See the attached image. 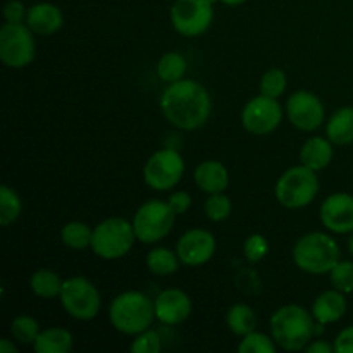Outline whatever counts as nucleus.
Wrapping results in <instances>:
<instances>
[{
    "label": "nucleus",
    "instance_id": "16",
    "mask_svg": "<svg viewBox=\"0 0 353 353\" xmlns=\"http://www.w3.org/2000/svg\"><path fill=\"white\" fill-rule=\"evenodd\" d=\"M155 317L165 326H178L192 314V300L183 290L169 288L154 300Z\"/></svg>",
    "mask_w": 353,
    "mask_h": 353
},
{
    "label": "nucleus",
    "instance_id": "15",
    "mask_svg": "<svg viewBox=\"0 0 353 353\" xmlns=\"http://www.w3.org/2000/svg\"><path fill=\"white\" fill-rule=\"evenodd\" d=\"M321 223L331 233L345 234L353 231V196L333 193L321 205Z\"/></svg>",
    "mask_w": 353,
    "mask_h": 353
},
{
    "label": "nucleus",
    "instance_id": "5",
    "mask_svg": "<svg viewBox=\"0 0 353 353\" xmlns=\"http://www.w3.org/2000/svg\"><path fill=\"white\" fill-rule=\"evenodd\" d=\"M274 193L278 202L286 209H303L310 205L319 193V179L316 171L307 165H295L279 176Z\"/></svg>",
    "mask_w": 353,
    "mask_h": 353
},
{
    "label": "nucleus",
    "instance_id": "11",
    "mask_svg": "<svg viewBox=\"0 0 353 353\" xmlns=\"http://www.w3.org/2000/svg\"><path fill=\"white\" fill-rule=\"evenodd\" d=\"M183 172H185V161L179 152L172 148H162L150 155L147 161L143 168V179L152 190L168 192L181 181Z\"/></svg>",
    "mask_w": 353,
    "mask_h": 353
},
{
    "label": "nucleus",
    "instance_id": "23",
    "mask_svg": "<svg viewBox=\"0 0 353 353\" xmlns=\"http://www.w3.org/2000/svg\"><path fill=\"white\" fill-rule=\"evenodd\" d=\"M62 285H64V281L61 279V276L52 271V269H40V271H37L31 276L30 281L31 292L45 300L61 296Z\"/></svg>",
    "mask_w": 353,
    "mask_h": 353
},
{
    "label": "nucleus",
    "instance_id": "21",
    "mask_svg": "<svg viewBox=\"0 0 353 353\" xmlns=\"http://www.w3.org/2000/svg\"><path fill=\"white\" fill-rule=\"evenodd\" d=\"M326 134L333 145L347 147L353 143V107H341L331 116Z\"/></svg>",
    "mask_w": 353,
    "mask_h": 353
},
{
    "label": "nucleus",
    "instance_id": "37",
    "mask_svg": "<svg viewBox=\"0 0 353 353\" xmlns=\"http://www.w3.org/2000/svg\"><path fill=\"white\" fill-rule=\"evenodd\" d=\"M169 205L172 207V210L176 212V216H181L192 205V196H190L188 192H174L171 196H169Z\"/></svg>",
    "mask_w": 353,
    "mask_h": 353
},
{
    "label": "nucleus",
    "instance_id": "40",
    "mask_svg": "<svg viewBox=\"0 0 353 353\" xmlns=\"http://www.w3.org/2000/svg\"><path fill=\"white\" fill-rule=\"evenodd\" d=\"M0 352H9V353H17V348L14 347V343H10L9 340L0 341Z\"/></svg>",
    "mask_w": 353,
    "mask_h": 353
},
{
    "label": "nucleus",
    "instance_id": "14",
    "mask_svg": "<svg viewBox=\"0 0 353 353\" xmlns=\"http://www.w3.org/2000/svg\"><path fill=\"white\" fill-rule=\"evenodd\" d=\"M176 254L185 265H203L216 254V238L202 228L190 230L179 238Z\"/></svg>",
    "mask_w": 353,
    "mask_h": 353
},
{
    "label": "nucleus",
    "instance_id": "19",
    "mask_svg": "<svg viewBox=\"0 0 353 353\" xmlns=\"http://www.w3.org/2000/svg\"><path fill=\"white\" fill-rule=\"evenodd\" d=\"M195 183L205 193H223L230 186L228 169L219 161H205L195 169Z\"/></svg>",
    "mask_w": 353,
    "mask_h": 353
},
{
    "label": "nucleus",
    "instance_id": "28",
    "mask_svg": "<svg viewBox=\"0 0 353 353\" xmlns=\"http://www.w3.org/2000/svg\"><path fill=\"white\" fill-rule=\"evenodd\" d=\"M21 210H23V203H21L19 195L10 186L3 185L0 188V224L9 226L16 223L21 216Z\"/></svg>",
    "mask_w": 353,
    "mask_h": 353
},
{
    "label": "nucleus",
    "instance_id": "12",
    "mask_svg": "<svg viewBox=\"0 0 353 353\" xmlns=\"http://www.w3.org/2000/svg\"><path fill=\"white\" fill-rule=\"evenodd\" d=\"M283 121V107L278 99L268 95H259L252 99L241 112V124L248 133L255 137H264L272 133Z\"/></svg>",
    "mask_w": 353,
    "mask_h": 353
},
{
    "label": "nucleus",
    "instance_id": "18",
    "mask_svg": "<svg viewBox=\"0 0 353 353\" xmlns=\"http://www.w3.org/2000/svg\"><path fill=\"white\" fill-rule=\"evenodd\" d=\"M347 307L348 303L345 293L338 292V290H327V292L321 293L314 302L312 316L317 323L326 326V324L338 323L347 314Z\"/></svg>",
    "mask_w": 353,
    "mask_h": 353
},
{
    "label": "nucleus",
    "instance_id": "3",
    "mask_svg": "<svg viewBox=\"0 0 353 353\" xmlns=\"http://www.w3.org/2000/svg\"><path fill=\"white\" fill-rule=\"evenodd\" d=\"M109 319L116 331L137 336L150 330L155 319V305L145 293L124 292L110 303Z\"/></svg>",
    "mask_w": 353,
    "mask_h": 353
},
{
    "label": "nucleus",
    "instance_id": "42",
    "mask_svg": "<svg viewBox=\"0 0 353 353\" xmlns=\"http://www.w3.org/2000/svg\"><path fill=\"white\" fill-rule=\"evenodd\" d=\"M348 252H350L353 257V231H352V236L348 238Z\"/></svg>",
    "mask_w": 353,
    "mask_h": 353
},
{
    "label": "nucleus",
    "instance_id": "8",
    "mask_svg": "<svg viewBox=\"0 0 353 353\" xmlns=\"http://www.w3.org/2000/svg\"><path fill=\"white\" fill-rule=\"evenodd\" d=\"M37 54L33 31L23 23H6L0 28V61L12 69H23Z\"/></svg>",
    "mask_w": 353,
    "mask_h": 353
},
{
    "label": "nucleus",
    "instance_id": "2",
    "mask_svg": "<svg viewBox=\"0 0 353 353\" xmlns=\"http://www.w3.org/2000/svg\"><path fill=\"white\" fill-rule=\"evenodd\" d=\"M269 326L272 340L286 352L305 350L316 334L314 316L300 305H285L278 309L272 314Z\"/></svg>",
    "mask_w": 353,
    "mask_h": 353
},
{
    "label": "nucleus",
    "instance_id": "29",
    "mask_svg": "<svg viewBox=\"0 0 353 353\" xmlns=\"http://www.w3.org/2000/svg\"><path fill=\"white\" fill-rule=\"evenodd\" d=\"M40 324L30 316H19L10 324V334L16 341L23 345H33L40 334Z\"/></svg>",
    "mask_w": 353,
    "mask_h": 353
},
{
    "label": "nucleus",
    "instance_id": "41",
    "mask_svg": "<svg viewBox=\"0 0 353 353\" xmlns=\"http://www.w3.org/2000/svg\"><path fill=\"white\" fill-rule=\"evenodd\" d=\"M219 2H223L224 6H241L243 2H247V0H219Z\"/></svg>",
    "mask_w": 353,
    "mask_h": 353
},
{
    "label": "nucleus",
    "instance_id": "27",
    "mask_svg": "<svg viewBox=\"0 0 353 353\" xmlns=\"http://www.w3.org/2000/svg\"><path fill=\"white\" fill-rule=\"evenodd\" d=\"M92 228L85 223H79V221L68 223L61 231L62 243L72 250H85V248L92 247Z\"/></svg>",
    "mask_w": 353,
    "mask_h": 353
},
{
    "label": "nucleus",
    "instance_id": "36",
    "mask_svg": "<svg viewBox=\"0 0 353 353\" xmlns=\"http://www.w3.org/2000/svg\"><path fill=\"white\" fill-rule=\"evenodd\" d=\"M28 16V10L21 0H9L3 6V17L7 23H23Z\"/></svg>",
    "mask_w": 353,
    "mask_h": 353
},
{
    "label": "nucleus",
    "instance_id": "38",
    "mask_svg": "<svg viewBox=\"0 0 353 353\" xmlns=\"http://www.w3.org/2000/svg\"><path fill=\"white\" fill-rule=\"evenodd\" d=\"M334 352L353 353V326L345 327L334 340Z\"/></svg>",
    "mask_w": 353,
    "mask_h": 353
},
{
    "label": "nucleus",
    "instance_id": "4",
    "mask_svg": "<svg viewBox=\"0 0 353 353\" xmlns=\"http://www.w3.org/2000/svg\"><path fill=\"white\" fill-rule=\"evenodd\" d=\"M341 250L336 240L326 233H309L293 247V261L296 268L307 274H330L341 261Z\"/></svg>",
    "mask_w": 353,
    "mask_h": 353
},
{
    "label": "nucleus",
    "instance_id": "25",
    "mask_svg": "<svg viewBox=\"0 0 353 353\" xmlns=\"http://www.w3.org/2000/svg\"><path fill=\"white\" fill-rule=\"evenodd\" d=\"M179 262L181 261H179L178 254L164 247L152 248L147 254V268L155 276L174 274L179 268Z\"/></svg>",
    "mask_w": 353,
    "mask_h": 353
},
{
    "label": "nucleus",
    "instance_id": "34",
    "mask_svg": "<svg viewBox=\"0 0 353 353\" xmlns=\"http://www.w3.org/2000/svg\"><path fill=\"white\" fill-rule=\"evenodd\" d=\"M162 350V341L157 331L147 330L143 333L137 334V338L131 343L133 353H159Z\"/></svg>",
    "mask_w": 353,
    "mask_h": 353
},
{
    "label": "nucleus",
    "instance_id": "13",
    "mask_svg": "<svg viewBox=\"0 0 353 353\" xmlns=\"http://www.w3.org/2000/svg\"><path fill=\"white\" fill-rule=\"evenodd\" d=\"M286 116L296 130L316 131L324 123L326 110L319 97L307 90H299L286 102Z\"/></svg>",
    "mask_w": 353,
    "mask_h": 353
},
{
    "label": "nucleus",
    "instance_id": "33",
    "mask_svg": "<svg viewBox=\"0 0 353 353\" xmlns=\"http://www.w3.org/2000/svg\"><path fill=\"white\" fill-rule=\"evenodd\" d=\"M286 85H288V79H286L285 71H281V69H271V71H268L262 76L261 93L262 95L272 97V99H278V97H281L285 93Z\"/></svg>",
    "mask_w": 353,
    "mask_h": 353
},
{
    "label": "nucleus",
    "instance_id": "17",
    "mask_svg": "<svg viewBox=\"0 0 353 353\" xmlns=\"http://www.w3.org/2000/svg\"><path fill=\"white\" fill-rule=\"evenodd\" d=\"M26 24L34 34L40 37H50L57 33L64 24V14L57 6L50 2L34 3L28 9Z\"/></svg>",
    "mask_w": 353,
    "mask_h": 353
},
{
    "label": "nucleus",
    "instance_id": "7",
    "mask_svg": "<svg viewBox=\"0 0 353 353\" xmlns=\"http://www.w3.org/2000/svg\"><path fill=\"white\" fill-rule=\"evenodd\" d=\"M176 223V212L169 202L164 200H148L133 217V228L137 240L141 243H155L171 233Z\"/></svg>",
    "mask_w": 353,
    "mask_h": 353
},
{
    "label": "nucleus",
    "instance_id": "22",
    "mask_svg": "<svg viewBox=\"0 0 353 353\" xmlns=\"http://www.w3.org/2000/svg\"><path fill=\"white\" fill-rule=\"evenodd\" d=\"M33 348L37 353H68L72 350V334L62 327L40 331Z\"/></svg>",
    "mask_w": 353,
    "mask_h": 353
},
{
    "label": "nucleus",
    "instance_id": "20",
    "mask_svg": "<svg viewBox=\"0 0 353 353\" xmlns=\"http://www.w3.org/2000/svg\"><path fill=\"white\" fill-rule=\"evenodd\" d=\"M333 143L330 138L312 137L303 143L300 150V162L312 171H323L333 161Z\"/></svg>",
    "mask_w": 353,
    "mask_h": 353
},
{
    "label": "nucleus",
    "instance_id": "31",
    "mask_svg": "<svg viewBox=\"0 0 353 353\" xmlns=\"http://www.w3.org/2000/svg\"><path fill=\"white\" fill-rule=\"evenodd\" d=\"M240 353H274L276 352V341L272 336L269 338L268 334L257 333L252 331L247 336H243L240 347H238Z\"/></svg>",
    "mask_w": 353,
    "mask_h": 353
},
{
    "label": "nucleus",
    "instance_id": "9",
    "mask_svg": "<svg viewBox=\"0 0 353 353\" xmlns=\"http://www.w3.org/2000/svg\"><path fill=\"white\" fill-rule=\"evenodd\" d=\"M61 303L65 312L78 321H92L99 316L102 299L97 286L86 278L65 279L61 292Z\"/></svg>",
    "mask_w": 353,
    "mask_h": 353
},
{
    "label": "nucleus",
    "instance_id": "35",
    "mask_svg": "<svg viewBox=\"0 0 353 353\" xmlns=\"http://www.w3.org/2000/svg\"><path fill=\"white\" fill-rule=\"evenodd\" d=\"M269 252V243L262 234H252L245 240L243 243V255L248 262L255 264V262H261L262 259L268 255Z\"/></svg>",
    "mask_w": 353,
    "mask_h": 353
},
{
    "label": "nucleus",
    "instance_id": "30",
    "mask_svg": "<svg viewBox=\"0 0 353 353\" xmlns=\"http://www.w3.org/2000/svg\"><path fill=\"white\" fill-rule=\"evenodd\" d=\"M331 285L334 290L345 293H353V262L352 261H340L330 272Z\"/></svg>",
    "mask_w": 353,
    "mask_h": 353
},
{
    "label": "nucleus",
    "instance_id": "26",
    "mask_svg": "<svg viewBox=\"0 0 353 353\" xmlns=\"http://www.w3.org/2000/svg\"><path fill=\"white\" fill-rule=\"evenodd\" d=\"M186 68H188V62L178 52H168L161 57V61L157 62V76L164 83H176L179 79L185 78Z\"/></svg>",
    "mask_w": 353,
    "mask_h": 353
},
{
    "label": "nucleus",
    "instance_id": "24",
    "mask_svg": "<svg viewBox=\"0 0 353 353\" xmlns=\"http://www.w3.org/2000/svg\"><path fill=\"white\" fill-rule=\"evenodd\" d=\"M226 323L231 333L238 334V336H247L257 327V316L252 307L245 305V303H236L228 310Z\"/></svg>",
    "mask_w": 353,
    "mask_h": 353
},
{
    "label": "nucleus",
    "instance_id": "32",
    "mask_svg": "<svg viewBox=\"0 0 353 353\" xmlns=\"http://www.w3.org/2000/svg\"><path fill=\"white\" fill-rule=\"evenodd\" d=\"M231 210H233V203H231L230 196H226L224 193H212L205 202V214L214 223L226 221L231 216Z\"/></svg>",
    "mask_w": 353,
    "mask_h": 353
},
{
    "label": "nucleus",
    "instance_id": "1",
    "mask_svg": "<svg viewBox=\"0 0 353 353\" xmlns=\"http://www.w3.org/2000/svg\"><path fill=\"white\" fill-rule=\"evenodd\" d=\"M161 109L172 126L185 131L202 128L212 112L209 92L193 79L171 83L161 97Z\"/></svg>",
    "mask_w": 353,
    "mask_h": 353
},
{
    "label": "nucleus",
    "instance_id": "10",
    "mask_svg": "<svg viewBox=\"0 0 353 353\" xmlns=\"http://www.w3.org/2000/svg\"><path fill=\"white\" fill-rule=\"evenodd\" d=\"M216 0H176L171 7V23L183 37H200L210 28Z\"/></svg>",
    "mask_w": 353,
    "mask_h": 353
},
{
    "label": "nucleus",
    "instance_id": "39",
    "mask_svg": "<svg viewBox=\"0 0 353 353\" xmlns=\"http://www.w3.org/2000/svg\"><path fill=\"white\" fill-rule=\"evenodd\" d=\"M307 353H331L334 352V345L326 343V341H310L305 348Z\"/></svg>",
    "mask_w": 353,
    "mask_h": 353
},
{
    "label": "nucleus",
    "instance_id": "6",
    "mask_svg": "<svg viewBox=\"0 0 353 353\" xmlns=\"http://www.w3.org/2000/svg\"><path fill=\"white\" fill-rule=\"evenodd\" d=\"M137 234L133 223H128L123 217H110L93 228L92 250L97 257L103 261H117L124 257L133 248Z\"/></svg>",
    "mask_w": 353,
    "mask_h": 353
}]
</instances>
